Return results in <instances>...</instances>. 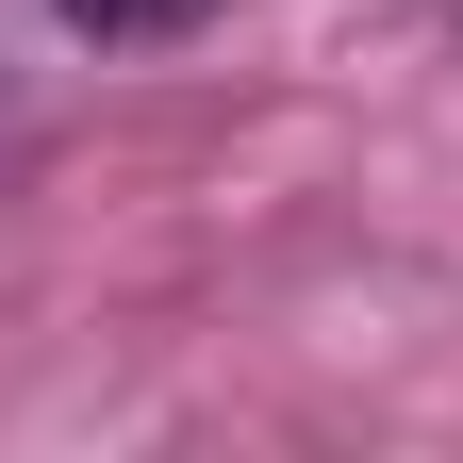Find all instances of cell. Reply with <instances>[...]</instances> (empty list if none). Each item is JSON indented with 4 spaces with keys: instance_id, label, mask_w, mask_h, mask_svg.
Returning a JSON list of instances; mask_svg holds the SVG:
<instances>
[{
    "instance_id": "obj_1",
    "label": "cell",
    "mask_w": 463,
    "mask_h": 463,
    "mask_svg": "<svg viewBox=\"0 0 463 463\" xmlns=\"http://www.w3.org/2000/svg\"><path fill=\"white\" fill-rule=\"evenodd\" d=\"M215 0H67V33H199Z\"/></svg>"
}]
</instances>
